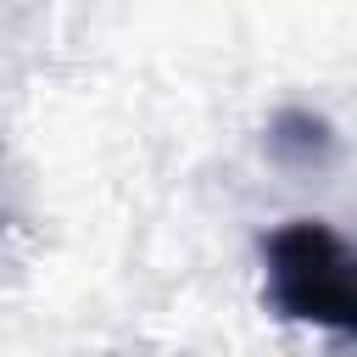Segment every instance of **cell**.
Here are the masks:
<instances>
[{
    "label": "cell",
    "mask_w": 357,
    "mask_h": 357,
    "mask_svg": "<svg viewBox=\"0 0 357 357\" xmlns=\"http://www.w3.org/2000/svg\"><path fill=\"white\" fill-rule=\"evenodd\" d=\"M262 279L268 307L279 318L329 335H357V257L329 223L290 218L262 234Z\"/></svg>",
    "instance_id": "obj_1"
},
{
    "label": "cell",
    "mask_w": 357,
    "mask_h": 357,
    "mask_svg": "<svg viewBox=\"0 0 357 357\" xmlns=\"http://www.w3.org/2000/svg\"><path fill=\"white\" fill-rule=\"evenodd\" d=\"M268 151L284 162V167H324L335 156V134L324 117L312 112H279L268 123Z\"/></svg>",
    "instance_id": "obj_2"
}]
</instances>
